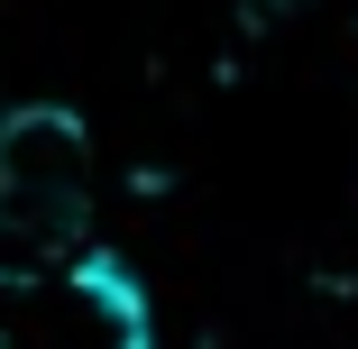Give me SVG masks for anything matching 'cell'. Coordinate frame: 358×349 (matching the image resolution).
<instances>
[{
    "instance_id": "1",
    "label": "cell",
    "mask_w": 358,
    "mask_h": 349,
    "mask_svg": "<svg viewBox=\"0 0 358 349\" xmlns=\"http://www.w3.org/2000/svg\"><path fill=\"white\" fill-rule=\"evenodd\" d=\"M0 230L46 257L92 239V129L64 101L0 111Z\"/></svg>"
}]
</instances>
